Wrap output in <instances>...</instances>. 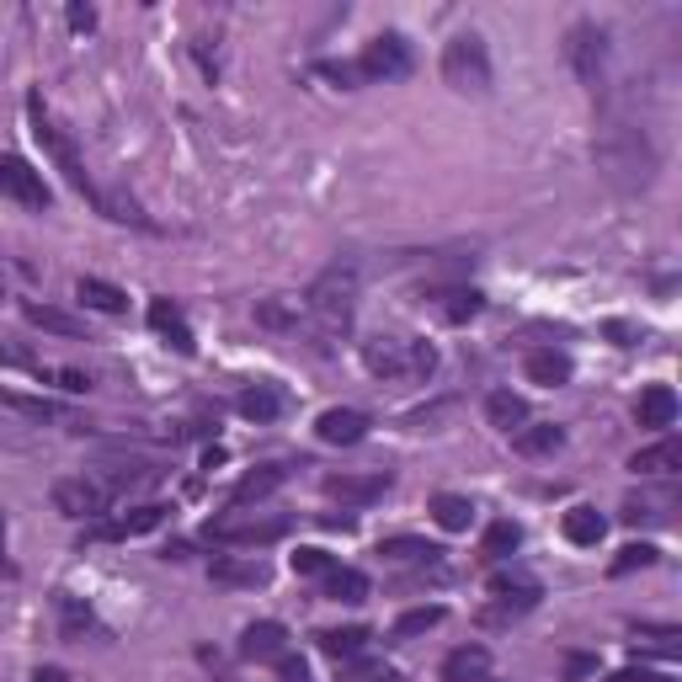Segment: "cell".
Instances as JSON below:
<instances>
[{
  "label": "cell",
  "instance_id": "6da1fadb",
  "mask_svg": "<svg viewBox=\"0 0 682 682\" xmlns=\"http://www.w3.org/2000/svg\"><path fill=\"white\" fill-rule=\"evenodd\" d=\"M304 310H310V321L321 325V336H347L352 315H358V267L352 262H331L321 278L310 282Z\"/></svg>",
  "mask_w": 682,
  "mask_h": 682
},
{
  "label": "cell",
  "instance_id": "7a4b0ae2",
  "mask_svg": "<svg viewBox=\"0 0 682 682\" xmlns=\"http://www.w3.org/2000/svg\"><path fill=\"white\" fill-rule=\"evenodd\" d=\"M598 165L608 171V182L619 187H650L656 176V155H650V139L629 123H613L598 139Z\"/></svg>",
  "mask_w": 682,
  "mask_h": 682
},
{
  "label": "cell",
  "instance_id": "3957f363",
  "mask_svg": "<svg viewBox=\"0 0 682 682\" xmlns=\"http://www.w3.org/2000/svg\"><path fill=\"white\" fill-rule=\"evenodd\" d=\"M362 368L373 379H427L438 368L432 342H416V336H373L362 342Z\"/></svg>",
  "mask_w": 682,
  "mask_h": 682
},
{
  "label": "cell",
  "instance_id": "277c9868",
  "mask_svg": "<svg viewBox=\"0 0 682 682\" xmlns=\"http://www.w3.org/2000/svg\"><path fill=\"white\" fill-rule=\"evenodd\" d=\"M27 118H33V139L43 145V155L65 171V182L81 193V198H91V203H102V193H96V182H91V171H85V161H81V150H76V139L59 128V123L48 118V107H43V96H27Z\"/></svg>",
  "mask_w": 682,
  "mask_h": 682
},
{
  "label": "cell",
  "instance_id": "5b68a950",
  "mask_svg": "<svg viewBox=\"0 0 682 682\" xmlns=\"http://www.w3.org/2000/svg\"><path fill=\"white\" fill-rule=\"evenodd\" d=\"M442 81L464 96H485L490 91V54H485L481 33H459L442 43Z\"/></svg>",
  "mask_w": 682,
  "mask_h": 682
},
{
  "label": "cell",
  "instance_id": "8992f818",
  "mask_svg": "<svg viewBox=\"0 0 682 682\" xmlns=\"http://www.w3.org/2000/svg\"><path fill=\"white\" fill-rule=\"evenodd\" d=\"M565 59H570L576 81L602 91V81H608V33H602L598 22H576L565 33Z\"/></svg>",
  "mask_w": 682,
  "mask_h": 682
},
{
  "label": "cell",
  "instance_id": "52a82bcc",
  "mask_svg": "<svg viewBox=\"0 0 682 682\" xmlns=\"http://www.w3.org/2000/svg\"><path fill=\"white\" fill-rule=\"evenodd\" d=\"M213 544H273L288 533V518H262V512H224V518H213L203 528Z\"/></svg>",
  "mask_w": 682,
  "mask_h": 682
},
{
  "label": "cell",
  "instance_id": "ba28073f",
  "mask_svg": "<svg viewBox=\"0 0 682 682\" xmlns=\"http://www.w3.org/2000/svg\"><path fill=\"white\" fill-rule=\"evenodd\" d=\"M358 76L362 81H405L411 76V43L401 33H379V38L362 48Z\"/></svg>",
  "mask_w": 682,
  "mask_h": 682
},
{
  "label": "cell",
  "instance_id": "9c48e42d",
  "mask_svg": "<svg viewBox=\"0 0 682 682\" xmlns=\"http://www.w3.org/2000/svg\"><path fill=\"white\" fill-rule=\"evenodd\" d=\"M54 507L65 512V518H102L107 512V485L91 481V475H65V481H54Z\"/></svg>",
  "mask_w": 682,
  "mask_h": 682
},
{
  "label": "cell",
  "instance_id": "30bf717a",
  "mask_svg": "<svg viewBox=\"0 0 682 682\" xmlns=\"http://www.w3.org/2000/svg\"><path fill=\"white\" fill-rule=\"evenodd\" d=\"M0 198L22 203V208H48V182L22 155H0Z\"/></svg>",
  "mask_w": 682,
  "mask_h": 682
},
{
  "label": "cell",
  "instance_id": "8fae6325",
  "mask_svg": "<svg viewBox=\"0 0 682 682\" xmlns=\"http://www.w3.org/2000/svg\"><path fill=\"white\" fill-rule=\"evenodd\" d=\"M390 470H373V475H325V496L342 501V507H368L390 490Z\"/></svg>",
  "mask_w": 682,
  "mask_h": 682
},
{
  "label": "cell",
  "instance_id": "7c38bea8",
  "mask_svg": "<svg viewBox=\"0 0 682 682\" xmlns=\"http://www.w3.org/2000/svg\"><path fill=\"white\" fill-rule=\"evenodd\" d=\"M481 293L475 288H432L427 293V310L438 315V321H448V325H470L475 315H481Z\"/></svg>",
  "mask_w": 682,
  "mask_h": 682
},
{
  "label": "cell",
  "instance_id": "4fadbf2b",
  "mask_svg": "<svg viewBox=\"0 0 682 682\" xmlns=\"http://www.w3.org/2000/svg\"><path fill=\"white\" fill-rule=\"evenodd\" d=\"M368 416L362 411H347V405H336V411H325L321 421H315V432H321V442H336V448H352V442L368 438Z\"/></svg>",
  "mask_w": 682,
  "mask_h": 682
},
{
  "label": "cell",
  "instance_id": "5bb4252c",
  "mask_svg": "<svg viewBox=\"0 0 682 682\" xmlns=\"http://www.w3.org/2000/svg\"><path fill=\"white\" fill-rule=\"evenodd\" d=\"M241 656L245 661H278V656H288V629H282L278 619L251 624V629L241 635Z\"/></svg>",
  "mask_w": 682,
  "mask_h": 682
},
{
  "label": "cell",
  "instance_id": "9a60e30c",
  "mask_svg": "<svg viewBox=\"0 0 682 682\" xmlns=\"http://www.w3.org/2000/svg\"><path fill=\"white\" fill-rule=\"evenodd\" d=\"M150 325L161 331V336L171 342V347H176V352H182V358H193V352H198V336H193V325H187V315H182L171 299H155V304H150Z\"/></svg>",
  "mask_w": 682,
  "mask_h": 682
},
{
  "label": "cell",
  "instance_id": "2e32d148",
  "mask_svg": "<svg viewBox=\"0 0 682 682\" xmlns=\"http://www.w3.org/2000/svg\"><path fill=\"white\" fill-rule=\"evenodd\" d=\"M629 470L645 475V481H667V475H678L682 470V442L667 438V442H656V448H640V453L629 459Z\"/></svg>",
  "mask_w": 682,
  "mask_h": 682
},
{
  "label": "cell",
  "instance_id": "e0dca14e",
  "mask_svg": "<svg viewBox=\"0 0 682 682\" xmlns=\"http://www.w3.org/2000/svg\"><path fill=\"white\" fill-rule=\"evenodd\" d=\"M522 373H528V384L560 390L565 379H570V358H565L560 347H539V352H528V358H522Z\"/></svg>",
  "mask_w": 682,
  "mask_h": 682
},
{
  "label": "cell",
  "instance_id": "ac0fdd59",
  "mask_svg": "<svg viewBox=\"0 0 682 682\" xmlns=\"http://www.w3.org/2000/svg\"><path fill=\"white\" fill-rule=\"evenodd\" d=\"M165 522V507L161 501H150V507H134V512H123L118 522H96L91 528V539H134V533H150V528H161Z\"/></svg>",
  "mask_w": 682,
  "mask_h": 682
},
{
  "label": "cell",
  "instance_id": "d6986e66",
  "mask_svg": "<svg viewBox=\"0 0 682 682\" xmlns=\"http://www.w3.org/2000/svg\"><path fill=\"white\" fill-rule=\"evenodd\" d=\"M485 672H490V650L485 645H459L442 661V682H481Z\"/></svg>",
  "mask_w": 682,
  "mask_h": 682
},
{
  "label": "cell",
  "instance_id": "ffe728a7",
  "mask_svg": "<svg viewBox=\"0 0 682 682\" xmlns=\"http://www.w3.org/2000/svg\"><path fill=\"white\" fill-rule=\"evenodd\" d=\"M485 416H490V427H501V432H522V427H528V401L512 395V390H490V395H485Z\"/></svg>",
  "mask_w": 682,
  "mask_h": 682
},
{
  "label": "cell",
  "instance_id": "44dd1931",
  "mask_svg": "<svg viewBox=\"0 0 682 682\" xmlns=\"http://www.w3.org/2000/svg\"><path fill=\"white\" fill-rule=\"evenodd\" d=\"M635 416H640V427H672L678 421V395H672V384H650L635 405Z\"/></svg>",
  "mask_w": 682,
  "mask_h": 682
},
{
  "label": "cell",
  "instance_id": "7402d4cb",
  "mask_svg": "<svg viewBox=\"0 0 682 682\" xmlns=\"http://www.w3.org/2000/svg\"><path fill=\"white\" fill-rule=\"evenodd\" d=\"M76 299H81L85 310H96V315H123V310H128V293L102 278H81L76 282Z\"/></svg>",
  "mask_w": 682,
  "mask_h": 682
},
{
  "label": "cell",
  "instance_id": "603a6c76",
  "mask_svg": "<svg viewBox=\"0 0 682 682\" xmlns=\"http://www.w3.org/2000/svg\"><path fill=\"white\" fill-rule=\"evenodd\" d=\"M267 576L273 570H267V560H256V555L251 560H230V555L213 560V581L219 587H267Z\"/></svg>",
  "mask_w": 682,
  "mask_h": 682
},
{
  "label": "cell",
  "instance_id": "cb8c5ba5",
  "mask_svg": "<svg viewBox=\"0 0 682 682\" xmlns=\"http://www.w3.org/2000/svg\"><path fill=\"white\" fill-rule=\"evenodd\" d=\"M602 533H608V518H602L598 507H570V512H565V539H570V544L592 550V544H602Z\"/></svg>",
  "mask_w": 682,
  "mask_h": 682
},
{
  "label": "cell",
  "instance_id": "d4e9b609",
  "mask_svg": "<svg viewBox=\"0 0 682 682\" xmlns=\"http://www.w3.org/2000/svg\"><path fill=\"white\" fill-rule=\"evenodd\" d=\"M282 481H288V470H282V464H262V470L241 475V485H235V507H251V501L273 496V490H278Z\"/></svg>",
  "mask_w": 682,
  "mask_h": 682
},
{
  "label": "cell",
  "instance_id": "484cf974",
  "mask_svg": "<svg viewBox=\"0 0 682 682\" xmlns=\"http://www.w3.org/2000/svg\"><path fill=\"white\" fill-rule=\"evenodd\" d=\"M635 650H650V656L678 661L682 656V629H672V624H635Z\"/></svg>",
  "mask_w": 682,
  "mask_h": 682
},
{
  "label": "cell",
  "instance_id": "4316f807",
  "mask_svg": "<svg viewBox=\"0 0 682 682\" xmlns=\"http://www.w3.org/2000/svg\"><path fill=\"white\" fill-rule=\"evenodd\" d=\"M672 507H678V496H672V485H667V490H656V496H629V501H624V518L629 522H672Z\"/></svg>",
  "mask_w": 682,
  "mask_h": 682
},
{
  "label": "cell",
  "instance_id": "83f0119b",
  "mask_svg": "<svg viewBox=\"0 0 682 682\" xmlns=\"http://www.w3.org/2000/svg\"><path fill=\"white\" fill-rule=\"evenodd\" d=\"M379 555H384V560H401V565H438L442 560V550L427 544V539H384Z\"/></svg>",
  "mask_w": 682,
  "mask_h": 682
},
{
  "label": "cell",
  "instance_id": "f1b7e54d",
  "mask_svg": "<svg viewBox=\"0 0 682 682\" xmlns=\"http://www.w3.org/2000/svg\"><path fill=\"white\" fill-rule=\"evenodd\" d=\"M315 640H321V650L331 661H358L362 645H368V629H358V624L352 629H321Z\"/></svg>",
  "mask_w": 682,
  "mask_h": 682
},
{
  "label": "cell",
  "instance_id": "f546056e",
  "mask_svg": "<svg viewBox=\"0 0 682 682\" xmlns=\"http://www.w3.org/2000/svg\"><path fill=\"white\" fill-rule=\"evenodd\" d=\"M512 442H518V453H528V459H544V453H555V448L565 442V432L555 427V421H539V427L512 432Z\"/></svg>",
  "mask_w": 682,
  "mask_h": 682
},
{
  "label": "cell",
  "instance_id": "4dcf8cb0",
  "mask_svg": "<svg viewBox=\"0 0 682 682\" xmlns=\"http://www.w3.org/2000/svg\"><path fill=\"white\" fill-rule=\"evenodd\" d=\"M325 598L331 602H362L368 598V576L352 570V565H336V570L325 576Z\"/></svg>",
  "mask_w": 682,
  "mask_h": 682
},
{
  "label": "cell",
  "instance_id": "1f68e13d",
  "mask_svg": "<svg viewBox=\"0 0 682 682\" xmlns=\"http://www.w3.org/2000/svg\"><path fill=\"white\" fill-rule=\"evenodd\" d=\"M432 518H438V528H448V533H464L470 522H475V507L464 501V496H432Z\"/></svg>",
  "mask_w": 682,
  "mask_h": 682
},
{
  "label": "cell",
  "instance_id": "d6a6232c",
  "mask_svg": "<svg viewBox=\"0 0 682 682\" xmlns=\"http://www.w3.org/2000/svg\"><path fill=\"white\" fill-rule=\"evenodd\" d=\"M490 592L501 598V608H512V613H528V608H539V598H544L533 581H512V576H496Z\"/></svg>",
  "mask_w": 682,
  "mask_h": 682
},
{
  "label": "cell",
  "instance_id": "836d02e7",
  "mask_svg": "<svg viewBox=\"0 0 682 682\" xmlns=\"http://www.w3.org/2000/svg\"><path fill=\"white\" fill-rule=\"evenodd\" d=\"M241 416H251V421H278L282 395L273 390V384H256V390H245L241 395Z\"/></svg>",
  "mask_w": 682,
  "mask_h": 682
},
{
  "label": "cell",
  "instance_id": "e575fe53",
  "mask_svg": "<svg viewBox=\"0 0 682 682\" xmlns=\"http://www.w3.org/2000/svg\"><path fill=\"white\" fill-rule=\"evenodd\" d=\"M59 619H65V635H70V640L102 635V624L91 619V608H81V598H70V592H59Z\"/></svg>",
  "mask_w": 682,
  "mask_h": 682
},
{
  "label": "cell",
  "instance_id": "d590c367",
  "mask_svg": "<svg viewBox=\"0 0 682 682\" xmlns=\"http://www.w3.org/2000/svg\"><path fill=\"white\" fill-rule=\"evenodd\" d=\"M518 544H522L518 522H490V528H485V555H490V560H507Z\"/></svg>",
  "mask_w": 682,
  "mask_h": 682
},
{
  "label": "cell",
  "instance_id": "8d00e7d4",
  "mask_svg": "<svg viewBox=\"0 0 682 682\" xmlns=\"http://www.w3.org/2000/svg\"><path fill=\"white\" fill-rule=\"evenodd\" d=\"M27 321L43 325V331H54V336H81V331H85L76 315H65V310H48V304H27Z\"/></svg>",
  "mask_w": 682,
  "mask_h": 682
},
{
  "label": "cell",
  "instance_id": "74e56055",
  "mask_svg": "<svg viewBox=\"0 0 682 682\" xmlns=\"http://www.w3.org/2000/svg\"><path fill=\"white\" fill-rule=\"evenodd\" d=\"M645 565H656V544H624L608 570H613V576H629V570H645Z\"/></svg>",
  "mask_w": 682,
  "mask_h": 682
},
{
  "label": "cell",
  "instance_id": "f35d334b",
  "mask_svg": "<svg viewBox=\"0 0 682 682\" xmlns=\"http://www.w3.org/2000/svg\"><path fill=\"white\" fill-rule=\"evenodd\" d=\"M442 624V608H411V613H405L401 624H395V635H427V629H438Z\"/></svg>",
  "mask_w": 682,
  "mask_h": 682
},
{
  "label": "cell",
  "instance_id": "ab89813d",
  "mask_svg": "<svg viewBox=\"0 0 682 682\" xmlns=\"http://www.w3.org/2000/svg\"><path fill=\"white\" fill-rule=\"evenodd\" d=\"M336 570V555H325V550H299L293 555V576H331Z\"/></svg>",
  "mask_w": 682,
  "mask_h": 682
},
{
  "label": "cell",
  "instance_id": "60d3db41",
  "mask_svg": "<svg viewBox=\"0 0 682 682\" xmlns=\"http://www.w3.org/2000/svg\"><path fill=\"white\" fill-rule=\"evenodd\" d=\"M592 672H598V656H581V650L565 656V682H581V678H592Z\"/></svg>",
  "mask_w": 682,
  "mask_h": 682
},
{
  "label": "cell",
  "instance_id": "b9f144b4",
  "mask_svg": "<svg viewBox=\"0 0 682 682\" xmlns=\"http://www.w3.org/2000/svg\"><path fill=\"white\" fill-rule=\"evenodd\" d=\"M342 682H401V678H395V667H379V661H373V667H358V672H347Z\"/></svg>",
  "mask_w": 682,
  "mask_h": 682
},
{
  "label": "cell",
  "instance_id": "7bdbcfd3",
  "mask_svg": "<svg viewBox=\"0 0 682 682\" xmlns=\"http://www.w3.org/2000/svg\"><path fill=\"white\" fill-rule=\"evenodd\" d=\"M278 678L282 682H310V667L299 656H278Z\"/></svg>",
  "mask_w": 682,
  "mask_h": 682
},
{
  "label": "cell",
  "instance_id": "ee69618b",
  "mask_svg": "<svg viewBox=\"0 0 682 682\" xmlns=\"http://www.w3.org/2000/svg\"><path fill=\"white\" fill-rule=\"evenodd\" d=\"M70 27H76V33H91V27H96V11H91V5H70Z\"/></svg>",
  "mask_w": 682,
  "mask_h": 682
},
{
  "label": "cell",
  "instance_id": "f6af8a7d",
  "mask_svg": "<svg viewBox=\"0 0 682 682\" xmlns=\"http://www.w3.org/2000/svg\"><path fill=\"white\" fill-rule=\"evenodd\" d=\"M321 76H331V81H342V85L362 81V76H358V65H321Z\"/></svg>",
  "mask_w": 682,
  "mask_h": 682
},
{
  "label": "cell",
  "instance_id": "bcb514c9",
  "mask_svg": "<svg viewBox=\"0 0 682 682\" xmlns=\"http://www.w3.org/2000/svg\"><path fill=\"white\" fill-rule=\"evenodd\" d=\"M608 336H613L619 347H635V331H629V325H624V321H613V325H608Z\"/></svg>",
  "mask_w": 682,
  "mask_h": 682
},
{
  "label": "cell",
  "instance_id": "7dc6e473",
  "mask_svg": "<svg viewBox=\"0 0 682 682\" xmlns=\"http://www.w3.org/2000/svg\"><path fill=\"white\" fill-rule=\"evenodd\" d=\"M33 682H70V672H65V667H38Z\"/></svg>",
  "mask_w": 682,
  "mask_h": 682
},
{
  "label": "cell",
  "instance_id": "c3c4849f",
  "mask_svg": "<svg viewBox=\"0 0 682 682\" xmlns=\"http://www.w3.org/2000/svg\"><path fill=\"white\" fill-rule=\"evenodd\" d=\"M613 682H672V678H656V672H619Z\"/></svg>",
  "mask_w": 682,
  "mask_h": 682
},
{
  "label": "cell",
  "instance_id": "681fc988",
  "mask_svg": "<svg viewBox=\"0 0 682 682\" xmlns=\"http://www.w3.org/2000/svg\"><path fill=\"white\" fill-rule=\"evenodd\" d=\"M0 539H5V518H0Z\"/></svg>",
  "mask_w": 682,
  "mask_h": 682
},
{
  "label": "cell",
  "instance_id": "f907efd6",
  "mask_svg": "<svg viewBox=\"0 0 682 682\" xmlns=\"http://www.w3.org/2000/svg\"><path fill=\"white\" fill-rule=\"evenodd\" d=\"M0 293H5V282H0Z\"/></svg>",
  "mask_w": 682,
  "mask_h": 682
}]
</instances>
